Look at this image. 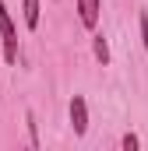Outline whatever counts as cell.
Segmentation results:
<instances>
[{"instance_id":"1","label":"cell","mask_w":148,"mask_h":151,"mask_svg":"<svg viewBox=\"0 0 148 151\" xmlns=\"http://www.w3.org/2000/svg\"><path fill=\"white\" fill-rule=\"evenodd\" d=\"M0 42H4V63H18V28H14V18L7 11V4L0 0Z\"/></svg>"},{"instance_id":"6","label":"cell","mask_w":148,"mask_h":151,"mask_svg":"<svg viewBox=\"0 0 148 151\" xmlns=\"http://www.w3.org/2000/svg\"><path fill=\"white\" fill-rule=\"evenodd\" d=\"M25 123H28V144L39 148V123H36V113H32V109L25 113Z\"/></svg>"},{"instance_id":"7","label":"cell","mask_w":148,"mask_h":151,"mask_svg":"<svg viewBox=\"0 0 148 151\" xmlns=\"http://www.w3.org/2000/svg\"><path fill=\"white\" fill-rule=\"evenodd\" d=\"M138 28H141V46H145V53H148V11L138 14Z\"/></svg>"},{"instance_id":"8","label":"cell","mask_w":148,"mask_h":151,"mask_svg":"<svg viewBox=\"0 0 148 151\" xmlns=\"http://www.w3.org/2000/svg\"><path fill=\"white\" fill-rule=\"evenodd\" d=\"M120 148H123V151H138V148H141V141H138V134H123V141H120Z\"/></svg>"},{"instance_id":"2","label":"cell","mask_w":148,"mask_h":151,"mask_svg":"<svg viewBox=\"0 0 148 151\" xmlns=\"http://www.w3.org/2000/svg\"><path fill=\"white\" fill-rule=\"evenodd\" d=\"M71 127H74V137L88 134V102H85V95L71 99Z\"/></svg>"},{"instance_id":"5","label":"cell","mask_w":148,"mask_h":151,"mask_svg":"<svg viewBox=\"0 0 148 151\" xmlns=\"http://www.w3.org/2000/svg\"><path fill=\"white\" fill-rule=\"evenodd\" d=\"M92 53H95V60H99L102 67L110 63V42H106L102 32H95V35H92Z\"/></svg>"},{"instance_id":"3","label":"cell","mask_w":148,"mask_h":151,"mask_svg":"<svg viewBox=\"0 0 148 151\" xmlns=\"http://www.w3.org/2000/svg\"><path fill=\"white\" fill-rule=\"evenodd\" d=\"M99 11H102V0H78V21H81L88 32H95V25H99Z\"/></svg>"},{"instance_id":"4","label":"cell","mask_w":148,"mask_h":151,"mask_svg":"<svg viewBox=\"0 0 148 151\" xmlns=\"http://www.w3.org/2000/svg\"><path fill=\"white\" fill-rule=\"evenodd\" d=\"M21 21H25L28 32L39 28V21H42V7H39V0H21Z\"/></svg>"}]
</instances>
